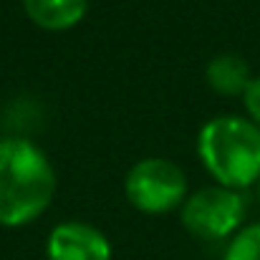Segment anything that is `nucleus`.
Segmentation results:
<instances>
[{
	"label": "nucleus",
	"instance_id": "obj_6",
	"mask_svg": "<svg viewBox=\"0 0 260 260\" xmlns=\"http://www.w3.org/2000/svg\"><path fill=\"white\" fill-rule=\"evenodd\" d=\"M23 10L43 30H69L84 20L88 0H23Z\"/></svg>",
	"mask_w": 260,
	"mask_h": 260
},
{
	"label": "nucleus",
	"instance_id": "obj_8",
	"mask_svg": "<svg viewBox=\"0 0 260 260\" xmlns=\"http://www.w3.org/2000/svg\"><path fill=\"white\" fill-rule=\"evenodd\" d=\"M222 260H260V222L240 228L230 238Z\"/></svg>",
	"mask_w": 260,
	"mask_h": 260
},
{
	"label": "nucleus",
	"instance_id": "obj_2",
	"mask_svg": "<svg viewBox=\"0 0 260 260\" xmlns=\"http://www.w3.org/2000/svg\"><path fill=\"white\" fill-rule=\"evenodd\" d=\"M197 157L220 187L243 192L260 182V126L235 114L215 116L197 134Z\"/></svg>",
	"mask_w": 260,
	"mask_h": 260
},
{
	"label": "nucleus",
	"instance_id": "obj_3",
	"mask_svg": "<svg viewBox=\"0 0 260 260\" xmlns=\"http://www.w3.org/2000/svg\"><path fill=\"white\" fill-rule=\"evenodd\" d=\"M182 225L200 240L217 243L233 238L245 220V197L238 189H228L220 184L202 187L192 192L179 207Z\"/></svg>",
	"mask_w": 260,
	"mask_h": 260
},
{
	"label": "nucleus",
	"instance_id": "obj_5",
	"mask_svg": "<svg viewBox=\"0 0 260 260\" xmlns=\"http://www.w3.org/2000/svg\"><path fill=\"white\" fill-rule=\"evenodd\" d=\"M48 260H111L109 238L81 220H69L56 225L46 240Z\"/></svg>",
	"mask_w": 260,
	"mask_h": 260
},
{
	"label": "nucleus",
	"instance_id": "obj_1",
	"mask_svg": "<svg viewBox=\"0 0 260 260\" xmlns=\"http://www.w3.org/2000/svg\"><path fill=\"white\" fill-rule=\"evenodd\" d=\"M56 194V172L48 157L23 137L0 139V225L36 222Z\"/></svg>",
	"mask_w": 260,
	"mask_h": 260
},
{
	"label": "nucleus",
	"instance_id": "obj_10",
	"mask_svg": "<svg viewBox=\"0 0 260 260\" xmlns=\"http://www.w3.org/2000/svg\"><path fill=\"white\" fill-rule=\"evenodd\" d=\"M258 192H260V182H258Z\"/></svg>",
	"mask_w": 260,
	"mask_h": 260
},
{
	"label": "nucleus",
	"instance_id": "obj_4",
	"mask_svg": "<svg viewBox=\"0 0 260 260\" xmlns=\"http://www.w3.org/2000/svg\"><path fill=\"white\" fill-rule=\"evenodd\" d=\"M126 200L144 215H165L184 205L187 174L162 157L139 159L124 179Z\"/></svg>",
	"mask_w": 260,
	"mask_h": 260
},
{
	"label": "nucleus",
	"instance_id": "obj_7",
	"mask_svg": "<svg viewBox=\"0 0 260 260\" xmlns=\"http://www.w3.org/2000/svg\"><path fill=\"white\" fill-rule=\"evenodd\" d=\"M205 79H207L210 88L220 96H245V91L255 76L250 74V63L243 56L220 53L207 63Z\"/></svg>",
	"mask_w": 260,
	"mask_h": 260
},
{
	"label": "nucleus",
	"instance_id": "obj_9",
	"mask_svg": "<svg viewBox=\"0 0 260 260\" xmlns=\"http://www.w3.org/2000/svg\"><path fill=\"white\" fill-rule=\"evenodd\" d=\"M243 101H245L248 119L260 126V76H255V79L250 81V86H248V91H245Z\"/></svg>",
	"mask_w": 260,
	"mask_h": 260
}]
</instances>
